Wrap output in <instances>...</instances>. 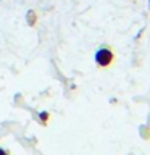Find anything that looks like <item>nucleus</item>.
I'll use <instances>...</instances> for the list:
<instances>
[{
  "instance_id": "1",
  "label": "nucleus",
  "mask_w": 150,
  "mask_h": 155,
  "mask_svg": "<svg viewBox=\"0 0 150 155\" xmlns=\"http://www.w3.org/2000/svg\"><path fill=\"white\" fill-rule=\"evenodd\" d=\"M115 58H116V52L110 45H102L95 52V63L99 68H110L115 63Z\"/></svg>"
},
{
  "instance_id": "3",
  "label": "nucleus",
  "mask_w": 150,
  "mask_h": 155,
  "mask_svg": "<svg viewBox=\"0 0 150 155\" xmlns=\"http://www.w3.org/2000/svg\"><path fill=\"white\" fill-rule=\"evenodd\" d=\"M0 155H7V153H5V152H3V150H2V149H0Z\"/></svg>"
},
{
  "instance_id": "2",
  "label": "nucleus",
  "mask_w": 150,
  "mask_h": 155,
  "mask_svg": "<svg viewBox=\"0 0 150 155\" xmlns=\"http://www.w3.org/2000/svg\"><path fill=\"white\" fill-rule=\"evenodd\" d=\"M47 116H48V113H41V118L42 120H47Z\"/></svg>"
},
{
  "instance_id": "4",
  "label": "nucleus",
  "mask_w": 150,
  "mask_h": 155,
  "mask_svg": "<svg viewBox=\"0 0 150 155\" xmlns=\"http://www.w3.org/2000/svg\"><path fill=\"white\" fill-rule=\"evenodd\" d=\"M148 3H150V0H148Z\"/></svg>"
}]
</instances>
